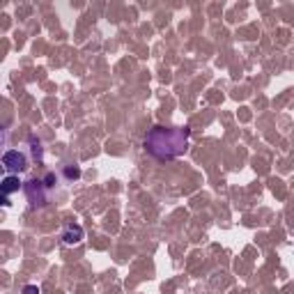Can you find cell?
<instances>
[{
    "mask_svg": "<svg viewBox=\"0 0 294 294\" xmlns=\"http://www.w3.org/2000/svg\"><path fill=\"white\" fill-rule=\"evenodd\" d=\"M9 200H7V196H5V193H0V207H9Z\"/></svg>",
    "mask_w": 294,
    "mask_h": 294,
    "instance_id": "10",
    "label": "cell"
},
{
    "mask_svg": "<svg viewBox=\"0 0 294 294\" xmlns=\"http://www.w3.org/2000/svg\"><path fill=\"white\" fill-rule=\"evenodd\" d=\"M55 182H57L55 172H49V175H46V180L41 182V184H44V186H46V188H53V186H55Z\"/></svg>",
    "mask_w": 294,
    "mask_h": 294,
    "instance_id": "7",
    "label": "cell"
},
{
    "mask_svg": "<svg viewBox=\"0 0 294 294\" xmlns=\"http://www.w3.org/2000/svg\"><path fill=\"white\" fill-rule=\"evenodd\" d=\"M23 294H39V287H37V285H25Z\"/></svg>",
    "mask_w": 294,
    "mask_h": 294,
    "instance_id": "9",
    "label": "cell"
},
{
    "mask_svg": "<svg viewBox=\"0 0 294 294\" xmlns=\"http://www.w3.org/2000/svg\"><path fill=\"white\" fill-rule=\"evenodd\" d=\"M30 145H33L35 156H37V159H41V147H39V143H37V138H30Z\"/></svg>",
    "mask_w": 294,
    "mask_h": 294,
    "instance_id": "8",
    "label": "cell"
},
{
    "mask_svg": "<svg viewBox=\"0 0 294 294\" xmlns=\"http://www.w3.org/2000/svg\"><path fill=\"white\" fill-rule=\"evenodd\" d=\"M21 188V182H18L17 175H9V177H5V180H0V193H14V191H18Z\"/></svg>",
    "mask_w": 294,
    "mask_h": 294,
    "instance_id": "5",
    "label": "cell"
},
{
    "mask_svg": "<svg viewBox=\"0 0 294 294\" xmlns=\"http://www.w3.org/2000/svg\"><path fill=\"white\" fill-rule=\"evenodd\" d=\"M25 193H28V198H30V202H33V204H46V202H49L46 186H44L39 180L28 182V184H25Z\"/></svg>",
    "mask_w": 294,
    "mask_h": 294,
    "instance_id": "3",
    "label": "cell"
},
{
    "mask_svg": "<svg viewBox=\"0 0 294 294\" xmlns=\"http://www.w3.org/2000/svg\"><path fill=\"white\" fill-rule=\"evenodd\" d=\"M65 177L67 180H78V177H81V168H78V165H67Z\"/></svg>",
    "mask_w": 294,
    "mask_h": 294,
    "instance_id": "6",
    "label": "cell"
},
{
    "mask_svg": "<svg viewBox=\"0 0 294 294\" xmlns=\"http://www.w3.org/2000/svg\"><path fill=\"white\" fill-rule=\"evenodd\" d=\"M2 168H7L12 172H23L28 168V159L18 149H9V152L2 154Z\"/></svg>",
    "mask_w": 294,
    "mask_h": 294,
    "instance_id": "2",
    "label": "cell"
},
{
    "mask_svg": "<svg viewBox=\"0 0 294 294\" xmlns=\"http://www.w3.org/2000/svg\"><path fill=\"white\" fill-rule=\"evenodd\" d=\"M188 138H191L188 127H172V129L154 127L145 136V149L147 154H152L159 161H170V159L186 152Z\"/></svg>",
    "mask_w": 294,
    "mask_h": 294,
    "instance_id": "1",
    "label": "cell"
},
{
    "mask_svg": "<svg viewBox=\"0 0 294 294\" xmlns=\"http://www.w3.org/2000/svg\"><path fill=\"white\" fill-rule=\"evenodd\" d=\"M62 239H65V244H78L83 239V228L81 225H67V230L62 232Z\"/></svg>",
    "mask_w": 294,
    "mask_h": 294,
    "instance_id": "4",
    "label": "cell"
}]
</instances>
